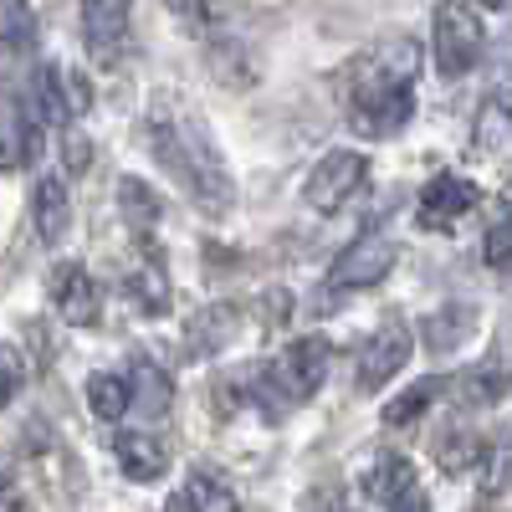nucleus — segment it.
Here are the masks:
<instances>
[{"instance_id":"19","label":"nucleus","mask_w":512,"mask_h":512,"mask_svg":"<svg viewBox=\"0 0 512 512\" xmlns=\"http://www.w3.org/2000/svg\"><path fill=\"white\" fill-rule=\"evenodd\" d=\"M507 390H512V369L507 364H477V369H466L451 384L456 405H466V410H487V405L507 400Z\"/></svg>"},{"instance_id":"8","label":"nucleus","mask_w":512,"mask_h":512,"mask_svg":"<svg viewBox=\"0 0 512 512\" xmlns=\"http://www.w3.org/2000/svg\"><path fill=\"white\" fill-rule=\"evenodd\" d=\"M47 297L67 328H93L103 318V287L82 262H57L47 277Z\"/></svg>"},{"instance_id":"17","label":"nucleus","mask_w":512,"mask_h":512,"mask_svg":"<svg viewBox=\"0 0 512 512\" xmlns=\"http://www.w3.org/2000/svg\"><path fill=\"white\" fill-rule=\"evenodd\" d=\"M472 144H477V154L512 149V88L487 93V103L477 108V123H472Z\"/></svg>"},{"instance_id":"37","label":"nucleus","mask_w":512,"mask_h":512,"mask_svg":"<svg viewBox=\"0 0 512 512\" xmlns=\"http://www.w3.org/2000/svg\"><path fill=\"white\" fill-rule=\"evenodd\" d=\"M349 512H354V507H349Z\"/></svg>"},{"instance_id":"2","label":"nucleus","mask_w":512,"mask_h":512,"mask_svg":"<svg viewBox=\"0 0 512 512\" xmlns=\"http://www.w3.org/2000/svg\"><path fill=\"white\" fill-rule=\"evenodd\" d=\"M144 149L159 159V169L175 180L200 210L221 216L236 200V180H231V164L221 154V144L210 139V128L200 113L185 108H169V98H159L144 113Z\"/></svg>"},{"instance_id":"31","label":"nucleus","mask_w":512,"mask_h":512,"mask_svg":"<svg viewBox=\"0 0 512 512\" xmlns=\"http://www.w3.org/2000/svg\"><path fill=\"white\" fill-rule=\"evenodd\" d=\"M482 472H487V492H502V487L512 482V436H507V441H497V446L487 451Z\"/></svg>"},{"instance_id":"15","label":"nucleus","mask_w":512,"mask_h":512,"mask_svg":"<svg viewBox=\"0 0 512 512\" xmlns=\"http://www.w3.org/2000/svg\"><path fill=\"white\" fill-rule=\"evenodd\" d=\"M420 482H415V466H410V456H400V451H379L374 461H369V472H364V497L369 502H379V507H395L405 492H415Z\"/></svg>"},{"instance_id":"33","label":"nucleus","mask_w":512,"mask_h":512,"mask_svg":"<svg viewBox=\"0 0 512 512\" xmlns=\"http://www.w3.org/2000/svg\"><path fill=\"white\" fill-rule=\"evenodd\" d=\"M67 108H72V118H82L93 108V88H88V77H82L77 67L67 72Z\"/></svg>"},{"instance_id":"18","label":"nucleus","mask_w":512,"mask_h":512,"mask_svg":"<svg viewBox=\"0 0 512 512\" xmlns=\"http://www.w3.org/2000/svg\"><path fill=\"white\" fill-rule=\"evenodd\" d=\"M118 216H123V226L134 231V236H149V231L164 221V200H159V190L144 185L139 175H123V180H118Z\"/></svg>"},{"instance_id":"1","label":"nucleus","mask_w":512,"mask_h":512,"mask_svg":"<svg viewBox=\"0 0 512 512\" xmlns=\"http://www.w3.org/2000/svg\"><path fill=\"white\" fill-rule=\"evenodd\" d=\"M415 77H420L415 36H384L349 62L344 113L359 139H390L415 118Z\"/></svg>"},{"instance_id":"9","label":"nucleus","mask_w":512,"mask_h":512,"mask_svg":"<svg viewBox=\"0 0 512 512\" xmlns=\"http://www.w3.org/2000/svg\"><path fill=\"white\" fill-rule=\"evenodd\" d=\"M482 190L466 180V175H436V180H425L420 195H415V226L425 231H451L456 221H466L477 210Z\"/></svg>"},{"instance_id":"26","label":"nucleus","mask_w":512,"mask_h":512,"mask_svg":"<svg viewBox=\"0 0 512 512\" xmlns=\"http://www.w3.org/2000/svg\"><path fill=\"white\" fill-rule=\"evenodd\" d=\"M36 118L41 123H57V128H72V108H67V72L57 62H41L36 67Z\"/></svg>"},{"instance_id":"34","label":"nucleus","mask_w":512,"mask_h":512,"mask_svg":"<svg viewBox=\"0 0 512 512\" xmlns=\"http://www.w3.org/2000/svg\"><path fill=\"white\" fill-rule=\"evenodd\" d=\"M390 512H431V497H425V487H415V492H405Z\"/></svg>"},{"instance_id":"24","label":"nucleus","mask_w":512,"mask_h":512,"mask_svg":"<svg viewBox=\"0 0 512 512\" xmlns=\"http://www.w3.org/2000/svg\"><path fill=\"white\" fill-rule=\"evenodd\" d=\"M185 507L190 512H241V497H236V487L221 472L195 466V472L185 477Z\"/></svg>"},{"instance_id":"25","label":"nucleus","mask_w":512,"mask_h":512,"mask_svg":"<svg viewBox=\"0 0 512 512\" xmlns=\"http://www.w3.org/2000/svg\"><path fill=\"white\" fill-rule=\"evenodd\" d=\"M128 384H134V405H144L149 415H169V405H175V379L154 359H134Z\"/></svg>"},{"instance_id":"22","label":"nucleus","mask_w":512,"mask_h":512,"mask_svg":"<svg viewBox=\"0 0 512 512\" xmlns=\"http://www.w3.org/2000/svg\"><path fill=\"white\" fill-rule=\"evenodd\" d=\"M88 410L103 425H118L128 410H134V384H128V374H118V369L88 374Z\"/></svg>"},{"instance_id":"32","label":"nucleus","mask_w":512,"mask_h":512,"mask_svg":"<svg viewBox=\"0 0 512 512\" xmlns=\"http://www.w3.org/2000/svg\"><path fill=\"white\" fill-rule=\"evenodd\" d=\"M62 164H67V175H88V164H93V139L88 134H77V128H67V139H62Z\"/></svg>"},{"instance_id":"28","label":"nucleus","mask_w":512,"mask_h":512,"mask_svg":"<svg viewBox=\"0 0 512 512\" xmlns=\"http://www.w3.org/2000/svg\"><path fill=\"white\" fill-rule=\"evenodd\" d=\"M226 338H231V308H210L190 323V344H195L190 354H216L226 349Z\"/></svg>"},{"instance_id":"3","label":"nucleus","mask_w":512,"mask_h":512,"mask_svg":"<svg viewBox=\"0 0 512 512\" xmlns=\"http://www.w3.org/2000/svg\"><path fill=\"white\" fill-rule=\"evenodd\" d=\"M328 354H333L328 338L308 333V338H292L272 364H256V400H262V410L282 415V410L308 405L328 379Z\"/></svg>"},{"instance_id":"20","label":"nucleus","mask_w":512,"mask_h":512,"mask_svg":"<svg viewBox=\"0 0 512 512\" xmlns=\"http://www.w3.org/2000/svg\"><path fill=\"white\" fill-rule=\"evenodd\" d=\"M446 390H451V379H441V374H425V379H415L410 390H400L390 405H384V410H379V420L390 425V431H405V425H415L425 410H431V405L446 395Z\"/></svg>"},{"instance_id":"35","label":"nucleus","mask_w":512,"mask_h":512,"mask_svg":"<svg viewBox=\"0 0 512 512\" xmlns=\"http://www.w3.org/2000/svg\"><path fill=\"white\" fill-rule=\"evenodd\" d=\"M0 512H26V502H21L11 487H0Z\"/></svg>"},{"instance_id":"23","label":"nucleus","mask_w":512,"mask_h":512,"mask_svg":"<svg viewBox=\"0 0 512 512\" xmlns=\"http://www.w3.org/2000/svg\"><path fill=\"white\" fill-rule=\"evenodd\" d=\"M205 67H210V77L221 82V88H251L256 82V67H251V52L241 47L236 36H216L205 47Z\"/></svg>"},{"instance_id":"12","label":"nucleus","mask_w":512,"mask_h":512,"mask_svg":"<svg viewBox=\"0 0 512 512\" xmlns=\"http://www.w3.org/2000/svg\"><path fill=\"white\" fill-rule=\"evenodd\" d=\"M128 16H134V0H82V36H88V52L98 62H108L123 47Z\"/></svg>"},{"instance_id":"36","label":"nucleus","mask_w":512,"mask_h":512,"mask_svg":"<svg viewBox=\"0 0 512 512\" xmlns=\"http://www.w3.org/2000/svg\"><path fill=\"white\" fill-rule=\"evenodd\" d=\"M164 512H190V507H185V492H180V497H169V502H164Z\"/></svg>"},{"instance_id":"13","label":"nucleus","mask_w":512,"mask_h":512,"mask_svg":"<svg viewBox=\"0 0 512 512\" xmlns=\"http://www.w3.org/2000/svg\"><path fill=\"white\" fill-rule=\"evenodd\" d=\"M31 226H36V241L41 246H57L72 226V190L62 175H41L36 190H31Z\"/></svg>"},{"instance_id":"38","label":"nucleus","mask_w":512,"mask_h":512,"mask_svg":"<svg viewBox=\"0 0 512 512\" xmlns=\"http://www.w3.org/2000/svg\"><path fill=\"white\" fill-rule=\"evenodd\" d=\"M507 195H512V190H507Z\"/></svg>"},{"instance_id":"7","label":"nucleus","mask_w":512,"mask_h":512,"mask_svg":"<svg viewBox=\"0 0 512 512\" xmlns=\"http://www.w3.org/2000/svg\"><path fill=\"white\" fill-rule=\"evenodd\" d=\"M410 354H415L410 323H384V328H374V333L364 338V349H359V364H354V390H359V395L384 390V384H390V379L410 364Z\"/></svg>"},{"instance_id":"29","label":"nucleus","mask_w":512,"mask_h":512,"mask_svg":"<svg viewBox=\"0 0 512 512\" xmlns=\"http://www.w3.org/2000/svg\"><path fill=\"white\" fill-rule=\"evenodd\" d=\"M21 390H26V359L11 344H0V410H11Z\"/></svg>"},{"instance_id":"14","label":"nucleus","mask_w":512,"mask_h":512,"mask_svg":"<svg viewBox=\"0 0 512 512\" xmlns=\"http://www.w3.org/2000/svg\"><path fill=\"white\" fill-rule=\"evenodd\" d=\"M36 52V11L31 0H0V72H16Z\"/></svg>"},{"instance_id":"30","label":"nucleus","mask_w":512,"mask_h":512,"mask_svg":"<svg viewBox=\"0 0 512 512\" xmlns=\"http://www.w3.org/2000/svg\"><path fill=\"white\" fill-rule=\"evenodd\" d=\"M482 256H487V267H497V272H507V267H512V216H502V221L487 231Z\"/></svg>"},{"instance_id":"4","label":"nucleus","mask_w":512,"mask_h":512,"mask_svg":"<svg viewBox=\"0 0 512 512\" xmlns=\"http://www.w3.org/2000/svg\"><path fill=\"white\" fill-rule=\"evenodd\" d=\"M487 52V21L472 0H441L436 6V21H431V57H436V72L446 82H461L466 72H477Z\"/></svg>"},{"instance_id":"6","label":"nucleus","mask_w":512,"mask_h":512,"mask_svg":"<svg viewBox=\"0 0 512 512\" xmlns=\"http://www.w3.org/2000/svg\"><path fill=\"white\" fill-rule=\"evenodd\" d=\"M400 262V246L390 231H359L344 251L333 256L328 267V287L333 292H364V287H379L384 277L395 272Z\"/></svg>"},{"instance_id":"10","label":"nucleus","mask_w":512,"mask_h":512,"mask_svg":"<svg viewBox=\"0 0 512 512\" xmlns=\"http://www.w3.org/2000/svg\"><path fill=\"white\" fill-rule=\"evenodd\" d=\"M41 159V118L31 103H21L16 93H0V169H16Z\"/></svg>"},{"instance_id":"21","label":"nucleus","mask_w":512,"mask_h":512,"mask_svg":"<svg viewBox=\"0 0 512 512\" xmlns=\"http://www.w3.org/2000/svg\"><path fill=\"white\" fill-rule=\"evenodd\" d=\"M420 333H425V349H436V354L461 349L466 338L477 333V308L472 303H446V308H436L431 318L420 323Z\"/></svg>"},{"instance_id":"27","label":"nucleus","mask_w":512,"mask_h":512,"mask_svg":"<svg viewBox=\"0 0 512 512\" xmlns=\"http://www.w3.org/2000/svg\"><path fill=\"white\" fill-rule=\"evenodd\" d=\"M487 461V446L477 431H446L436 441V466L446 477H466V472H477V466Z\"/></svg>"},{"instance_id":"16","label":"nucleus","mask_w":512,"mask_h":512,"mask_svg":"<svg viewBox=\"0 0 512 512\" xmlns=\"http://www.w3.org/2000/svg\"><path fill=\"white\" fill-rule=\"evenodd\" d=\"M128 297L139 303L144 318H164V313H169V303H175V287H169V272H164L159 256L144 251L139 262L128 267Z\"/></svg>"},{"instance_id":"11","label":"nucleus","mask_w":512,"mask_h":512,"mask_svg":"<svg viewBox=\"0 0 512 512\" xmlns=\"http://www.w3.org/2000/svg\"><path fill=\"white\" fill-rule=\"evenodd\" d=\"M113 461L123 466V477L128 482H159L169 472V446L154 436V431H113Z\"/></svg>"},{"instance_id":"5","label":"nucleus","mask_w":512,"mask_h":512,"mask_svg":"<svg viewBox=\"0 0 512 512\" xmlns=\"http://www.w3.org/2000/svg\"><path fill=\"white\" fill-rule=\"evenodd\" d=\"M369 190V154L364 149H328L303 180V205L318 216H338Z\"/></svg>"}]
</instances>
